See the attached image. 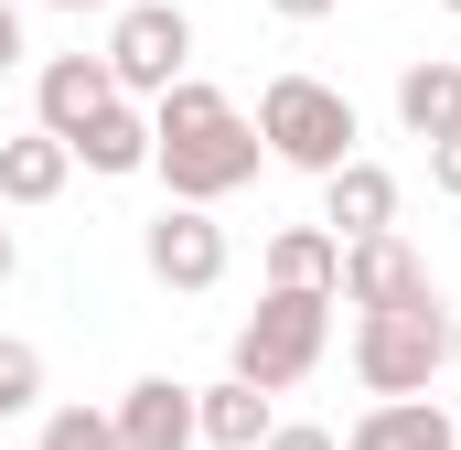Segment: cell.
Masks as SVG:
<instances>
[{"label":"cell","instance_id":"obj_10","mask_svg":"<svg viewBox=\"0 0 461 450\" xmlns=\"http://www.w3.org/2000/svg\"><path fill=\"white\" fill-rule=\"evenodd\" d=\"M108 429H118V450H194V386L183 375H140L108 408Z\"/></svg>","mask_w":461,"mask_h":450},{"label":"cell","instance_id":"obj_13","mask_svg":"<svg viewBox=\"0 0 461 450\" xmlns=\"http://www.w3.org/2000/svg\"><path fill=\"white\" fill-rule=\"evenodd\" d=\"M76 161L97 172V183H129V172H150V108H97L86 118V140H76Z\"/></svg>","mask_w":461,"mask_h":450},{"label":"cell","instance_id":"obj_3","mask_svg":"<svg viewBox=\"0 0 461 450\" xmlns=\"http://www.w3.org/2000/svg\"><path fill=\"white\" fill-rule=\"evenodd\" d=\"M322 354H333V301H312V290H258V311L236 322V386L290 397Z\"/></svg>","mask_w":461,"mask_h":450},{"label":"cell","instance_id":"obj_22","mask_svg":"<svg viewBox=\"0 0 461 450\" xmlns=\"http://www.w3.org/2000/svg\"><path fill=\"white\" fill-rule=\"evenodd\" d=\"M279 22H322V11H344V0H268Z\"/></svg>","mask_w":461,"mask_h":450},{"label":"cell","instance_id":"obj_26","mask_svg":"<svg viewBox=\"0 0 461 450\" xmlns=\"http://www.w3.org/2000/svg\"><path fill=\"white\" fill-rule=\"evenodd\" d=\"M440 11H461V0H440Z\"/></svg>","mask_w":461,"mask_h":450},{"label":"cell","instance_id":"obj_21","mask_svg":"<svg viewBox=\"0 0 461 450\" xmlns=\"http://www.w3.org/2000/svg\"><path fill=\"white\" fill-rule=\"evenodd\" d=\"M11 65H22V11L0 0V76H11Z\"/></svg>","mask_w":461,"mask_h":450},{"label":"cell","instance_id":"obj_23","mask_svg":"<svg viewBox=\"0 0 461 450\" xmlns=\"http://www.w3.org/2000/svg\"><path fill=\"white\" fill-rule=\"evenodd\" d=\"M11 268H22V247H11V225H0V290H11Z\"/></svg>","mask_w":461,"mask_h":450},{"label":"cell","instance_id":"obj_2","mask_svg":"<svg viewBox=\"0 0 461 450\" xmlns=\"http://www.w3.org/2000/svg\"><path fill=\"white\" fill-rule=\"evenodd\" d=\"M258 150H268L279 172L333 183L354 161V97L322 86V76H268V86H258Z\"/></svg>","mask_w":461,"mask_h":450},{"label":"cell","instance_id":"obj_8","mask_svg":"<svg viewBox=\"0 0 461 450\" xmlns=\"http://www.w3.org/2000/svg\"><path fill=\"white\" fill-rule=\"evenodd\" d=\"M97 108H118V86H108V54H54L43 76H32V129L43 140H86V118Z\"/></svg>","mask_w":461,"mask_h":450},{"label":"cell","instance_id":"obj_1","mask_svg":"<svg viewBox=\"0 0 461 450\" xmlns=\"http://www.w3.org/2000/svg\"><path fill=\"white\" fill-rule=\"evenodd\" d=\"M258 118H236L226 86H204V76H183L161 108H150V172L172 183V204H226L236 183H258Z\"/></svg>","mask_w":461,"mask_h":450},{"label":"cell","instance_id":"obj_14","mask_svg":"<svg viewBox=\"0 0 461 450\" xmlns=\"http://www.w3.org/2000/svg\"><path fill=\"white\" fill-rule=\"evenodd\" d=\"M268 429H279V418H268V397H258V386H194V440L204 450H258L268 440Z\"/></svg>","mask_w":461,"mask_h":450},{"label":"cell","instance_id":"obj_6","mask_svg":"<svg viewBox=\"0 0 461 450\" xmlns=\"http://www.w3.org/2000/svg\"><path fill=\"white\" fill-rule=\"evenodd\" d=\"M333 301H354V322H365V311H429L440 290H429V257L408 236H365V247H344Z\"/></svg>","mask_w":461,"mask_h":450},{"label":"cell","instance_id":"obj_11","mask_svg":"<svg viewBox=\"0 0 461 450\" xmlns=\"http://www.w3.org/2000/svg\"><path fill=\"white\" fill-rule=\"evenodd\" d=\"M344 450H461V429H451L440 397H375L344 429Z\"/></svg>","mask_w":461,"mask_h":450},{"label":"cell","instance_id":"obj_25","mask_svg":"<svg viewBox=\"0 0 461 450\" xmlns=\"http://www.w3.org/2000/svg\"><path fill=\"white\" fill-rule=\"evenodd\" d=\"M451 364H461V322H451Z\"/></svg>","mask_w":461,"mask_h":450},{"label":"cell","instance_id":"obj_9","mask_svg":"<svg viewBox=\"0 0 461 450\" xmlns=\"http://www.w3.org/2000/svg\"><path fill=\"white\" fill-rule=\"evenodd\" d=\"M322 236H333V247H365V236H397V172L354 150L344 172L322 183Z\"/></svg>","mask_w":461,"mask_h":450},{"label":"cell","instance_id":"obj_19","mask_svg":"<svg viewBox=\"0 0 461 450\" xmlns=\"http://www.w3.org/2000/svg\"><path fill=\"white\" fill-rule=\"evenodd\" d=\"M429 183H440V194L461 204V140H440V150H429Z\"/></svg>","mask_w":461,"mask_h":450},{"label":"cell","instance_id":"obj_7","mask_svg":"<svg viewBox=\"0 0 461 450\" xmlns=\"http://www.w3.org/2000/svg\"><path fill=\"white\" fill-rule=\"evenodd\" d=\"M140 268L161 290H215L226 279V225L204 215V204H161V215L140 225Z\"/></svg>","mask_w":461,"mask_h":450},{"label":"cell","instance_id":"obj_18","mask_svg":"<svg viewBox=\"0 0 461 450\" xmlns=\"http://www.w3.org/2000/svg\"><path fill=\"white\" fill-rule=\"evenodd\" d=\"M32 450H118V429H108V408H43Z\"/></svg>","mask_w":461,"mask_h":450},{"label":"cell","instance_id":"obj_17","mask_svg":"<svg viewBox=\"0 0 461 450\" xmlns=\"http://www.w3.org/2000/svg\"><path fill=\"white\" fill-rule=\"evenodd\" d=\"M43 408V354L22 333H0V418H32Z\"/></svg>","mask_w":461,"mask_h":450},{"label":"cell","instance_id":"obj_20","mask_svg":"<svg viewBox=\"0 0 461 450\" xmlns=\"http://www.w3.org/2000/svg\"><path fill=\"white\" fill-rule=\"evenodd\" d=\"M258 450H344V440H333V429H268Z\"/></svg>","mask_w":461,"mask_h":450},{"label":"cell","instance_id":"obj_5","mask_svg":"<svg viewBox=\"0 0 461 450\" xmlns=\"http://www.w3.org/2000/svg\"><path fill=\"white\" fill-rule=\"evenodd\" d=\"M451 364V311H365L354 322V375L365 397H429V375Z\"/></svg>","mask_w":461,"mask_h":450},{"label":"cell","instance_id":"obj_4","mask_svg":"<svg viewBox=\"0 0 461 450\" xmlns=\"http://www.w3.org/2000/svg\"><path fill=\"white\" fill-rule=\"evenodd\" d=\"M183 65H194V11L183 0H129L108 22V86L129 108H161L183 86Z\"/></svg>","mask_w":461,"mask_h":450},{"label":"cell","instance_id":"obj_15","mask_svg":"<svg viewBox=\"0 0 461 450\" xmlns=\"http://www.w3.org/2000/svg\"><path fill=\"white\" fill-rule=\"evenodd\" d=\"M65 183H76V150L65 140H43V129L0 140V204H54Z\"/></svg>","mask_w":461,"mask_h":450},{"label":"cell","instance_id":"obj_16","mask_svg":"<svg viewBox=\"0 0 461 450\" xmlns=\"http://www.w3.org/2000/svg\"><path fill=\"white\" fill-rule=\"evenodd\" d=\"M333 279H344V247H333L322 225H279V236H268V290H312V301H333Z\"/></svg>","mask_w":461,"mask_h":450},{"label":"cell","instance_id":"obj_12","mask_svg":"<svg viewBox=\"0 0 461 450\" xmlns=\"http://www.w3.org/2000/svg\"><path fill=\"white\" fill-rule=\"evenodd\" d=\"M397 129L429 140V150L461 140V65H451V54H419V65L397 76Z\"/></svg>","mask_w":461,"mask_h":450},{"label":"cell","instance_id":"obj_24","mask_svg":"<svg viewBox=\"0 0 461 450\" xmlns=\"http://www.w3.org/2000/svg\"><path fill=\"white\" fill-rule=\"evenodd\" d=\"M54 11H108V0H54Z\"/></svg>","mask_w":461,"mask_h":450}]
</instances>
